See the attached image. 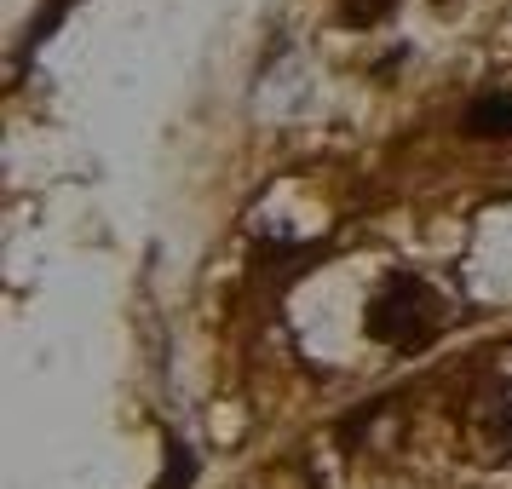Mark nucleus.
I'll return each mask as SVG.
<instances>
[{"mask_svg":"<svg viewBox=\"0 0 512 489\" xmlns=\"http://www.w3.org/2000/svg\"><path fill=\"white\" fill-rule=\"evenodd\" d=\"M443 328V294L415 271H386L374 282L369 305H363V334L380 340V346H426Z\"/></svg>","mask_w":512,"mask_h":489,"instance_id":"nucleus-1","label":"nucleus"},{"mask_svg":"<svg viewBox=\"0 0 512 489\" xmlns=\"http://www.w3.org/2000/svg\"><path fill=\"white\" fill-rule=\"evenodd\" d=\"M461 133L466 139H507L512 133V93L507 87H489V93L472 98L466 116H461Z\"/></svg>","mask_w":512,"mask_h":489,"instance_id":"nucleus-2","label":"nucleus"},{"mask_svg":"<svg viewBox=\"0 0 512 489\" xmlns=\"http://www.w3.org/2000/svg\"><path fill=\"white\" fill-rule=\"evenodd\" d=\"M196 484V449L185 438H167V455H162V478L156 489H190Z\"/></svg>","mask_w":512,"mask_h":489,"instance_id":"nucleus-3","label":"nucleus"},{"mask_svg":"<svg viewBox=\"0 0 512 489\" xmlns=\"http://www.w3.org/2000/svg\"><path fill=\"white\" fill-rule=\"evenodd\" d=\"M392 6L397 0H340V18H346L351 29H369V24H380Z\"/></svg>","mask_w":512,"mask_h":489,"instance_id":"nucleus-4","label":"nucleus"},{"mask_svg":"<svg viewBox=\"0 0 512 489\" xmlns=\"http://www.w3.org/2000/svg\"><path fill=\"white\" fill-rule=\"evenodd\" d=\"M70 6H75V0H52L47 12H41V18H35V41H47L52 29L64 24V12H70Z\"/></svg>","mask_w":512,"mask_h":489,"instance_id":"nucleus-5","label":"nucleus"}]
</instances>
